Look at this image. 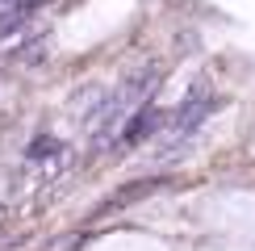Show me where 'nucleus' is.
Returning <instances> with one entry per match:
<instances>
[{
  "label": "nucleus",
  "mask_w": 255,
  "mask_h": 251,
  "mask_svg": "<svg viewBox=\"0 0 255 251\" xmlns=\"http://www.w3.org/2000/svg\"><path fill=\"white\" fill-rule=\"evenodd\" d=\"M155 80H159L155 67H142V71H134L130 80H122V88L113 92L109 101H101V113L92 118V138H97V142H109V134L122 130V122L130 118L138 105H146V97H151V88H155Z\"/></svg>",
  "instance_id": "obj_1"
},
{
  "label": "nucleus",
  "mask_w": 255,
  "mask_h": 251,
  "mask_svg": "<svg viewBox=\"0 0 255 251\" xmlns=\"http://www.w3.org/2000/svg\"><path fill=\"white\" fill-rule=\"evenodd\" d=\"M218 105H222V101H218V97H209V92H193V97L180 105V113H176V122H172L176 138H188L193 130H201V126H205V118L218 109Z\"/></svg>",
  "instance_id": "obj_2"
},
{
  "label": "nucleus",
  "mask_w": 255,
  "mask_h": 251,
  "mask_svg": "<svg viewBox=\"0 0 255 251\" xmlns=\"http://www.w3.org/2000/svg\"><path fill=\"white\" fill-rule=\"evenodd\" d=\"M155 126H159V109H155V105H138L130 118L122 122V130H118V146H138V142H146Z\"/></svg>",
  "instance_id": "obj_3"
},
{
  "label": "nucleus",
  "mask_w": 255,
  "mask_h": 251,
  "mask_svg": "<svg viewBox=\"0 0 255 251\" xmlns=\"http://www.w3.org/2000/svg\"><path fill=\"white\" fill-rule=\"evenodd\" d=\"M0 4H17V0H0Z\"/></svg>",
  "instance_id": "obj_4"
}]
</instances>
